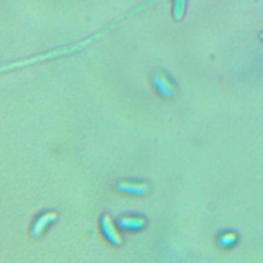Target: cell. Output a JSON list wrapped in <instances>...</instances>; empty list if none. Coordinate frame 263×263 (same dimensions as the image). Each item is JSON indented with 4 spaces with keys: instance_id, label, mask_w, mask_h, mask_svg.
Listing matches in <instances>:
<instances>
[{
    "instance_id": "cell-1",
    "label": "cell",
    "mask_w": 263,
    "mask_h": 263,
    "mask_svg": "<svg viewBox=\"0 0 263 263\" xmlns=\"http://www.w3.org/2000/svg\"><path fill=\"white\" fill-rule=\"evenodd\" d=\"M101 229L106 239L113 246H120L122 243L121 236L114 226L111 218L108 215H104L101 219Z\"/></svg>"
},
{
    "instance_id": "cell-2",
    "label": "cell",
    "mask_w": 263,
    "mask_h": 263,
    "mask_svg": "<svg viewBox=\"0 0 263 263\" xmlns=\"http://www.w3.org/2000/svg\"><path fill=\"white\" fill-rule=\"evenodd\" d=\"M57 218H58V215L54 212H47V213H44L43 215L39 216L35 220V222L33 223V225L31 227V233H30L31 236L38 237L43 232V230L50 223H52Z\"/></svg>"
},
{
    "instance_id": "cell-3",
    "label": "cell",
    "mask_w": 263,
    "mask_h": 263,
    "mask_svg": "<svg viewBox=\"0 0 263 263\" xmlns=\"http://www.w3.org/2000/svg\"><path fill=\"white\" fill-rule=\"evenodd\" d=\"M153 84L158 92L162 97H171L174 93V85L172 84L171 80L162 73H156L153 76Z\"/></svg>"
},
{
    "instance_id": "cell-4",
    "label": "cell",
    "mask_w": 263,
    "mask_h": 263,
    "mask_svg": "<svg viewBox=\"0 0 263 263\" xmlns=\"http://www.w3.org/2000/svg\"><path fill=\"white\" fill-rule=\"evenodd\" d=\"M117 190L127 192L132 194H145L148 191V185L146 183L138 182H120L116 186Z\"/></svg>"
},
{
    "instance_id": "cell-5",
    "label": "cell",
    "mask_w": 263,
    "mask_h": 263,
    "mask_svg": "<svg viewBox=\"0 0 263 263\" xmlns=\"http://www.w3.org/2000/svg\"><path fill=\"white\" fill-rule=\"evenodd\" d=\"M146 222L144 219L135 216H125L119 220V225L121 228L126 230H138L145 226Z\"/></svg>"
},
{
    "instance_id": "cell-6",
    "label": "cell",
    "mask_w": 263,
    "mask_h": 263,
    "mask_svg": "<svg viewBox=\"0 0 263 263\" xmlns=\"http://www.w3.org/2000/svg\"><path fill=\"white\" fill-rule=\"evenodd\" d=\"M186 8V0H173V16L176 21L182 20Z\"/></svg>"
},
{
    "instance_id": "cell-7",
    "label": "cell",
    "mask_w": 263,
    "mask_h": 263,
    "mask_svg": "<svg viewBox=\"0 0 263 263\" xmlns=\"http://www.w3.org/2000/svg\"><path fill=\"white\" fill-rule=\"evenodd\" d=\"M236 241V234L233 232H225L219 237V246L221 248H228Z\"/></svg>"
},
{
    "instance_id": "cell-8",
    "label": "cell",
    "mask_w": 263,
    "mask_h": 263,
    "mask_svg": "<svg viewBox=\"0 0 263 263\" xmlns=\"http://www.w3.org/2000/svg\"><path fill=\"white\" fill-rule=\"evenodd\" d=\"M258 37H259V39H260V41L263 43V32H261L259 35H258Z\"/></svg>"
}]
</instances>
